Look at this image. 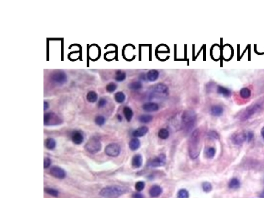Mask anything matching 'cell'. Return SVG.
Wrapping results in <instances>:
<instances>
[{"label": "cell", "mask_w": 264, "mask_h": 198, "mask_svg": "<svg viewBox=\"0 0 264 198\" xmlns=\"http://www.w3.org/2000/svg\"><path fill=\"white\" fill-rule=\"evenodd\" d=\"M215 153H216V150L215 148H213V147H209L206 151V156L209 159L213 158L214 156L215 155Z\"/></svg>", "instance_id": "33"}, {"label": "cell", "mask_w": 264, "mask_h": 198, "mask_svg": "<svg viewBox=\"0 0 264 198\" xmlns=\"http://www.w3.org/2000/svg\"><path fill=\"white\" fill-rule=\"evenodd\" d=\"M71 139H72L73 142L75 144L80 145L81 144L83 141L84 139L83 135L80 131L75 130L73 132L72 134H71Z\"/></svg>", "instance_id": "14"}, {"label": "cell", "mask_w": 264, "mask_h": 198, "mask_svg": "<svg viewBox=\"0 0 264 198\" xmlns=\"http://www.w3.org/2000/svg\"><path fill=\"white\" fill-rule=\"evenodd\" d=\"M166 163V156L163 154L158 155L156 158L152 160L150 162L149 165L153 166V167H158V166H162L165 165Z\"/></svg>", "instance_id": "11"}, {"label": "cell", "mask_w": 264, "mask_h": 198, "mask_svg": "<svg viewBox=\"0 0 264 198\" xmlns=\"http://www.w3.org/2000/svg\"><path fill=\"white\" fill-rule=\"evenodd\" d=\"M123 112L124 116H125V118L126 119V120L128 121V122L131 121L132 118H133V112L132 110V109L130 107H129V106H126V107H124V108H123Z\"/></svg>", "instance_id": "21"}, {"label": "cell", "mask_w": 264, "mask_h": 198, "mask_svg": "<svg viewBox=\"0 0 264 198\" xmlns=\"http://www.w3.org/2000/svg\"><path fill=\"white\" fill-rule=\"evenodd\" d=\"M128 87L132 90H139L143 87V84L141 81H133L128 85Z\"/></svg>", "instance_id": "28"}, {"label": "cell", "mask_w": 264, "mask_h": 198, "mask_svg": "<svg viewBox=\"0 0 264 198\" xmlns=\"http://www.w3.org/2000/svg\"><path fill=\"white\" fill-rule=\"evenodd\" d=\"M52 161L49 158H45L44 160V168H48L51 165Z\"/></svg>", "instance_id": "41"}, {"label": "cell", "mask_w": 264, "mask_h": 198, "mask_svg": "<svg viewBox=\"0 0 264 198\" xmlns=\"http://www.w3.org/2000/svg\"><path fill=\"white\" fill-rule=\"evenodd\" d=\"M49 108V104L48 102L44 101V110H46L48 108Z\"/></svg>", "instance_id": "44"}, {"label": "cell", "mask_w": 264, "mask_h": 198, "mask_svg": "<svg viewBox=\"0 0 264 198\" xmlns=\"http://www.w3.org/2000/svg\"><path fill=\"white\" fill-rule=\"evenodd\" d=\"M247 140V133L245 131H240L234 133L232 137V141L236 145H241Z\"/></svg>", "instance_id": "9"}, {"label": "cell", "mask_w": 264, "mask_h": 198, "mask_svg": "<svg viewBox=\"0 0 264 198\" xmlns=\"http://www.w3.org/2000/svg\"><path fill=\"white\" fill-rule=\"evenodd\" d=\"M188 197H189V194L188 191L186 190L182 189L178 191V198H188Z\"/></svg>", "instance_id": "36"}, {"label": "cell", "mask_w": 264, "mask_h": 198, "mask_svg": "<svg viewBox=\"0 0 264 198\" xmlns=\"http://www.w3.org/2000/svg\"><path fill=\"white\" fill-rule=\"evenodd\" d=\"M44 191H45V192L46 194L50 195V196H54V197L58 196V194H59L58 191L56 190H55V189H52V188H45V189H44Z\"/></svg>", "instance_id": "34"}, {"label": "cell", "mask_w": 264, "mask_h": 198, "mask_svg": "<svg viewBox=\"0 0 264 198\" xmlns=\"http://www.w3.org/2000/svg\"><path fill=\"white\" fill-rule=\"evenodd\" d=\"M240 183L237 178H232V180L229 182V187L231 189H238L240 187Z\"/></svg>", "instance_id": "29"}, {"label": "cell", "mask_w": 264, "mask_h": 198, "mask_svg": "<svg viewBox=\"0 0 264 198\" xmlns=\"http://www.w3.org/2000/svg\"><path fill=\"white\" fill-rule=\"evenodd\" d=\"M50 172L52 176L58 179H64L66 176V171L59 166H53Z\"/></svg>", "instance_id": "10"}, {"label": "cell", "mask_w": 264, "mask_h": 198, "mask_svg": "<svg viewBox=\"0 0 264 198\" xmlns=\"http://www.w3.org/2000/svg\"><path fill=\"white\" fill-rule=\"evenodd\" d=\"M158 136L162 139H166L169 137V131L165 128H162L158 131Z\"/></svg>", "instance_id": "31"}, {"label": "cell", "mask_w": 264, "mask_h": 198, "mask_svg": "<svg viewBox=\"0 0 264 198\" xmlns=\"http://www.w3.org/2000/svg\"><path fill=\"white\" fill-rule=\"evenodd\" d=\"M211 114L214 116H221L223 112H224V108L220 105H214L211 108Z\"/></svg>", "instance_id": "16"}, {"label": "cell", "mask_w": 264, "mask_h": 198, "mask_svg": "<svg viewBox=\"0 0 264 198\" xmlns=\"http://www.w3.org/2000/svg\"><path fill=\"white\" fill-rule=\"evenodd\" d=\"M135 189H136L137 191H142L144 189L145 183H144L143 182H142V181H139V182H138L135 184Z\"/></svg>", "instance_id": "38"}, {"label": "cell", "mask_w": 264, "mask_h": 198, "mask_svg": "<svg viewBox=\"0 0 264 198\" xmlns=\"http://www.w3.org/2000/svg\"><path fill=\"white\" fill-rule=\"evenodd\" d=\"M260 198H264V191H263L262 193H261V194L260 195Z\"/></svg>", "instance_id": "46"}, {"label": "cell", "mask_w": 264, "mask_h": 198, "mask_svg": "<svg viewBox=\"0 0 264 198\" xmlns=\"http://www.w3.org/2000/svg\"><path fill=\"white\" fill-rule=\"evenodd\" d=\"M45 145L48 149L53 150L55 149V146H56V141L53 139V138H48L46 140Z\"/></svg>", "instance_id": "26"}, {"label": "cell", "mask_w": 264, "mask_h": 198, "mask_svg": "<svg viewBox=\"0 0 264 198\" xmlns=\"http://www.w3.org/2000/svg\"><path fill=\"white\" fill-rule=\"evenodd\" d=\"M114 99L118 103H123L126 100V95L123 92H117L114 95Z\"/></svg>", "instance_id": "27"}, {"label": "cell", "mask_w": 264, "mask_h": 198, "mask_svg": "<svg viewBox=\"0 0 264 198\" xmlns=\"http://www.w3.org/2000/svg\"><path fill=\"white\" fill-rule=\"evenodd\" d=\"M106 104H107V100L104 98H101L100 100H99L98 106L99 108H102L104 107V106L106 105Z\"/></svg>", "instance_id": "39"}, {"label": "cell", "mask_w": 264, "mask_h": 198, "mask_svg": "<svg viewBox=\"0 0 264 198\" xmlns=\"http://www.w3.org/2000/svg\"><path fill=\"white\" fill-rule=\"evenodd\" d=\"M202 188L203 191H206L207 193L209 192V191L212 190V186H211V184L209 183V182H204V183L202 184Z\"/></svg>", "instance_id": "37"}, {"label": "cell", "mask_w": 264, "mask_h": 198, "mask_svg": "<svg viewBox=\"0 0 264 198\" xmlns=\"http://www.w3.org/2000/svg\"><path fill=\"white\" fill-rule=\"evenodd\" d=\"M142 108L145 112H154L158 110L159 106L156 102H147L142 106Z\"/></svg>", "instance_id": "13"}, {"label": "cell", "mask_w": 264, "mask_h": 198, "mask_svg": "<svg viewBox=\"0 0 264 198\" xmlns=\"http://www.w3.org/2000/svg\"><path fill=\"white\" fill-rule=\"evenodd\" d=\"M85 149L89 153H97L99 151H101L102 148L101 143L97 137H93L91 138L88 142L85 145Z\"/></svg>", "instance_id": "5"}, {"label": "cell", "mask_w": 264, "mask_h": 198, "mask_svg": "<svg viewBox=\"0 0 264 198\" xmlns=\"http://www.w3.org/2000/svg\"><path fill=\"white\" fill-rule=\"evenodd\" d=\"M129 147L130 149L132 151L138 150L140 147V141L138 138H133L129 141Z\"/></svg>", "instance_id": "22"}, {"label": "cell", "mask_w": 264, "mask_h": 198, "mask_svg": "<svg viewBox=\"0 0 264 198\" xmlns=\"http://www.w3.org/2000/svg\"><path fill=\"white\" fill-rule=\"evenodd\" d=\"M148 131H149V128L147 126H141L133 131L132 135L133 137H135L136 138L141 137L144 136L145 134H147Z\"/></svg>", "instance_id": "15"}, {"label": "cell", "mask_w": 264, "mask_h": 198, "mask_svg": "<svg viewBox=\"0 0 264 198\" xmlns=\"http://www.w3.org/2000/svg\"><path fill=\"white\" fill-rule=\"evenodd\" d=\"M62 122L61 118L54 113H45L44 116V124L45 125H53L60 124Z\"/></svg>", "instance_id": "6"}, {"label": "cell", "mask_w": 264, "mask_h": 198, "mask_svg": "<svg viewBox=\"0 0 264 198\" xmlns=\"http://www.w3.org/2000/svg\"><path fill=\"white\" fill-rule=\"evenodd\" d=\"M117 89V85L116 83H108L106 87V89L108 91V93H113Z\"/></svg>", "instance_id": "35"}, {"label": "cell", "mask_w": 264, "mask_h": 198, "mask_svg": "<svg viewBox=\"0 0 264 198\" xmlns=\"http://www.w3.org/2000/svg\"><path fill=\"white\" fill-rule=\"evenodd\" d=\"M217 92L220 95L225 97H230L231 95V91L228 88L223 86H218L217 87Z\"/></svg>", "instance_id": "20"}, {"label": "cell", "mask_w": 264, "mask_h": 198, "mask_svg": "<svg viewBox=\"0 0 264 198\" xmlns=\"http://www.w3.org/2000/svg\"><path fill=\"white\" fill-rule=\"evenodd\" d=\"M159 77V72L156 70H151L148 71L147 74V78L150 81H155Z\"/></svg>", "instance_id": "19"}, {"label": "cell", "mask_w": 264, "mask_h": 198, "mask_svg": "<svg viewBox=\"0 0 264 198\" xmlns=\"http://www.w3.org/2000/svg\"><path fill=\"white\" fill-rule=\"evenodd\" d=\"M132 198H144L141 193H135L132 195Z\"/></svg>", "instance_id": "43"}, {"label": "cell", "mask_w": 264, "mask_h": 198, "mask_svg": "<svg viewBox=\"0 0 264 198\" xmlns=\"http://www.w3.org/2000/svg\"><path fill=\"white\" fill-rule=\"evenodd\" d=\"M126 78V74L125 72L120 70L116 71V75H115V79H116L117 81L121 82V81L125 80Z\"/></svg>", "instance_id": "30"}, {"label": "cell", "mask_w": 264, "mask_h": 198, "mask_svg": "<svg viewBox=\"0 0 264 198\" xmlns=\"http://www.w3.org/2000/svg\"><path fill=\"white\" fill-rule=\"evenodd\" d=\"M117 118H118V119L120 121H122V117L120 115H118L117 116Z\"/></svg>", "instance_id": "47"}, {"label": "cell", "mask_w": 264, "mask_h": 198, "mask_svg": "<svg viewBox=\"0 0 264 198\" xmlns=\"http://www.w3.org/2000/svg\"><path fill=\"white\" fill-rule=\"evenodd\" d=\"M197 116L194 110L192 109L186 110L182 115V124L183 129L187 132L194 128L196 122Z\"/></svg>", "instance_id": "2"}, {"label": "cell", "mask_w": 264, "mask_h": 198, "mask_svg": "<svg viewBox=\"0 0 264 198\" xmlns=\"http://www.w3.org/2000/svg\"><path fill=\"white\" fill-rule=\"evenodd\" d=\"M50 79L52 81L58 85H63L64 83H66L67 80V75L65 72L61 71L54 72V73L51 75Z\"/></svg>", "instance_id": "7"}, {"label": "cell", "mask_w": 264, "mask_h": 198, "mask_svg": "<svg viewBox=\"0 0 264 198\" xmlns=\"http://www.w3.org/2000/svg\"><path fill=\"white\" fill-rule=\"evenodd\" d=\"M254 137V133L252 132L251 131H248L247 132V140L248 141H250L251 139H253Z\"/></svg>", "instance_id": "42"}, {"label": "cell", "mask_w": 264, "mask_h": 198, "mask_svg": "<svg viewBox=\"0 0 264 198\" xmlns=\"http://www.w3.org/2000/svg\"><path fill=\"white\" fill-rule=\"evenodd\" d=\"M168 87L164 83H158L153 87V93L158 95H166L168 93Z\"/></svg>", "instance_id": "12"}, {"label": "cell", "mask_w": 264, "mask_h": 198, "mask_svg": "<svg viewBox=\"0 0 264 198\" xmlns=\"http://www.w3.org/2000/svg\"><path fill=\"white\" fill-rule=\"evenodd\" d=\"M105 153L108 156L112 157L118 156L120 153V147L116 143L108 144L105 148Z\"/></svg>", "instance_id": "8"}, {"label": "cell", "mask_w": 264, "mask_h": 198, "mask_svg": "<svg viewBox=\"0 0 264 198\" xmlns=\"http://www.w3.org/2000/svg\"><path fill=\"white\" fill-rule=\"evenodd\" d=\"M163 190L160 186H153L149 190V194L152 197H157L162 194Z\"/></svg>", "instance_id": "17"}, {"label": "cell", "mask_w": 264, "mask_h": 198, "mask_svg": "<svg viewBox=\"0 0 264 198\" xmlns=\"http://www.w3.org/2000/svg\"><path fill=\"white\" fill-rule=\"evenodd\" d=\"M201 134L199 129L195 130L191 134L189 139L188 152L192 159L198 157L201 151Z\"/></svg>", "instance_id": "1"}, {"label": "cell", "mask_w": 264, "mask_h": 198, "mask_svg": "<svg viewBox=\"0 0 264 198\" xmlns=\"http://www.w3.org/2000/svg\"><path fill=\"white\" fill-rule=\"evenodd\" d=\"M264 101H258L251 104V105L244 110L240 116V120L242 121L247 120L256 113L259 112L263 108Z\"/></svg>", "instance_id": "4"}, {"label": "cell", "mask_w": 264, "mask_h": 198, "mask_svg": "<svg viewBox=\"0 0 264 198\" xmlns=\"http://www.w3.org/2000/svg\"><path fill=\"white\" fill-rule=\"evenodd\" d=\"M98 99V95L97 93L95 92V91H89L87 95V100H88V102L94 103L97 101Z\"/></svg>", "instance_id": "23"}, {"label": "cell", "mask_w": 264, "mask_h": 198, "mask_svg": "<svg viewBox=\"0 0 264 198\" xmlns=\"http://www.w3.org/2000/svg\"><path fill=\"white\" fill-rule=\"evenodd\" d=\"M95 122L96 124L98 125V126H102V125H103L105 123L106 118L104 117L103 116L99 115V116H97V117L95 118Z\"/></svg>", "instance_id": "32"}, {"label": "cell", "mask_w": 264, "mask_h": 198, "mask_svg": "<svg viewBox=\"0 0 264 198\" xmlns=\"http://www.w3.org/2000/svg\"><path fill=\"white\" fill-rule=\"evenodd\" d=\"M261 134H262V136L264 139V127H263V128L262 129V131H261Z\"/></svg>", "instance_id": "45"}, {"label": "cell", "mask_w": 264, "mask_h": 198, "mask_svg": "<svg viewBox=\"0 0 264 198\" xmlns=\"http://www.w3.org/2000/svg\"><path fill=\"white\" fill-rule=\"evenodd\" d=\"M251 90L248 87H244L240 91V95L242 99H249L251 96Z\"/></svg>", "instance_id": "25"}, {"label": "cell", "mask_w": 264, "mask_h": 198, "mask_svg": "<svg viewBox=\"0 0 264 198\" xmlns=\"http://www.w3.org/2000/svg\"><path fill=\"white\" fill-rule=\"evenodd\" d=\"M153 116L150 114H142L139 116L138 120L143 124H148L153 120Z\"/></svg>", "instance_id": "24"}, {"label": "cell", "mask_w": 264, "mask_h": 198, "mask_svg": "<svg viewBox=\"0 0 264 198\" xmlns=\"http://www.w3.org/2000/svg\"><path fill=\"white\" fill-rule=\"evenodd\" d=\"M143 163V158L140 155H136L133 157L132 165L134 168L141 167Z\"/></svg>", "instance_id": "18"}, {"label": "cell", "mask_w": 264, "mask_h": 198, "mask_svg": "<svg viewBox=\"0 0 264 198\" xmlns=\"http://www.w3.org/2000/svg\"><path fill=\"white\" fill-rule=\"evenodd\" d=\"M127 190L125 188L120 186H108L102 189L100 191V195L102 197L115 198L120 196L121 195L125 194Z\"/></svg>", "instance_id": "3"}, {"label": "cell", "mask_w": 264, "mask_h": 198, "mask_svg": "<svg viewBox=\"0 0 264 198\" xmlns=\"http://www.w3.org/2000/svg\"><path fill=\"white\" fill-rule=\"evenodd\" d=\"M208 136L211 138V139H218L219 134L215 131H211L208 133Z\"/></svg>", "instance_id": "40"}]
</instances>
